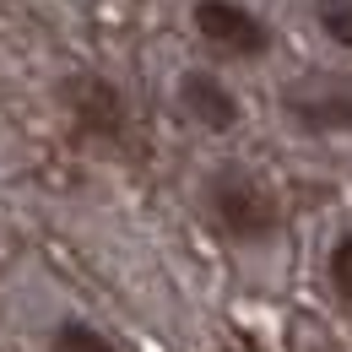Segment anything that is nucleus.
Listing matches in <instances>:
<instances>
[{"instance_id":"obj_5","label":"nucleus","mask_w":352,"mask_h":352,"mask_svg":"<svg viewBox=\"0 0 352 352\" xmlns=\"http://www.w3.org/2000/svg\"><path fill=\"white\" fill-rule=\"evenodd\" d=\"M179 109L195 120V125H206V131H233L239 125V98L222 87L212 71H184L179 76Z\"/></svg>"},{"instance_id":"obj_8","label":"nucleus","mask_w":352,"mask_h":352,"mask_svg":"<svg viewBox=\"0 0 352 352\" xmlns=\"http://www.w3.org/2000/svg\"><path fill=\"white\" fill-rule=\"evenodd\" d=\"M331 287H336V298L352 309V233L336 239V250H331Z\"/></svg>"},{"instance_id":"obj_9","label":"nucleus","mask_w":352,"mask_h":352,"mask_svg":"<svg viewBox=\"0 0 352 352\" xmlns=\"http://www.w3.org/2000/svg\"><path fill=\"white\" fill-rule=\"evenodd\" d=\"M309 352H336V347H309Z\"/></svg>"},{"instance_id":"obj_2","label":"nucleus","mask_w":352,"mask_h":352,"mask_svg":"<svg viewBox=\"0 0 352 352\" xmlns=\"http://www.w3.org/2000/svg\"><path fill=\"white\" fill-rule=\"evenodd\" d=\"M190 22H195V33L212 49L233 54V60H261L265 49H271V28L250 6H239V0H195L190 6Z\"/></svg>"},{"instance_id":"obj_1","label":"nucleus","mask_w":352,"mask_h":352,"mask_svg":"<svg viewBox=\"0 0 352 352\" xmlns=\"http://www.w3.org/2000/svg\"><path fill=\"white\" fill-rule=\"evenodd\" d=\"M206 201H212V217L222 222V233H233L239 244H261V239H271V233H276V222H282L276 201H271V190H265L261 179L239 174V168L212 174Z\"/></svg>"},{"instance_id":"obj_4","label":"nucleus","mask_w":352,"mask_h":352,"mask_svg":"<svg viewBox=\"0 0 352 352\" xmlns=\"http://www.w3.org/2000/svg\"><path fill=\"white\" fill-rule=\"evenodd\" d=\"M282 103L304 131H347L352 135V82H342V76L298 82V87H287Z\"/></svg>"},{"instance_id":"obj_3","label":"nucleus","mask_w":352,"mask_h":352,"mask_svg":"<svg viewBox=\"0 0 352 352\" xmlns=\"http://www.w3.org/2000/svg\"><path fill=\"white\" fill-rule=\"evenodd\" d=\"M65 109H71V120H76V131L92 135V141H120L125 135V98L114 82H103V76H71L65 87Z\"/></svg>"},{"instance_id":"obj_6","label":"nucleus","mask_w":352,"mask_h":352,"mask_svg":"<svg viewBox=\"0 0 352 352\" xmlns=\"http://www.w3.org/2000/svg\"><path fill=\"white\" fill-rule=\"evenodd\" d=\"M49 352H120V347L87 320H60L54 336H49Z\"/></svg>"},{"instance_id":"obj_7","label":"nucleus","mask_w":352,"mask_h":352,"mask_svg":"<svg viewBox=\"0 0 352 352\" xmlns=\"http://www.w3.org/2000/svg\"><path fill=\"white\" fill-rule=\"evenodd\" d=\"M314 22L331 44L352 49V0H314Z\"/></svg>"}]
</instances>
